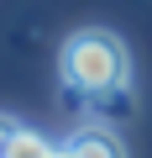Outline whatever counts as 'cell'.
<instances>
[{"mask_svg": "<svg viewBox=\"0 0 152 158\" xmlns=\"http://www.w3.org/2000/svg\"><path fill=\"white\" fill-rule=\"evenodd\" d=\"M6 158H58V148L42 137V132H32V127H21L16 137H11V148H6Z\"/></svg>", "mask_w": 152, "mask_h": 158, "instance_id": "3", "label": "cell"}, {"mask_svg": "<svg viewBox=\"0 0 152 158\" xmlns=\"http://www.w3.org/2000/svg\"><path fill=\"white\" fill-rule=\"evenodd\" d=\"M16 132H21V127H16L11 116H0V158H6V148H11V137H16Z\"/></svg>", "mask_w": 152, "mask_h": 158, "instance_id": "4", "label": "cell"}, {"mask_svg": "<svg viewBox=\"0 0 152 158\" xmlns=\"http://www.w3.org/2000/svg\"><path fill=\"white\" fill-rule=\"evenodd\" d=\"M63 148H68L73 158H126V142H121L110 127H79Z\"/></svg>", "mask_w": 152, "mask_h": 158, "instance_id": "2", "label": "cell"}, {"mask_svg": "<svg viewBox=\"0 0 152 158\" xmlns=\"http://www.w3.org/2000/svg\"><path fill=\"white\" fill-rule=\"evenodd\" d=\"M58 158H73V153H68V148H58Z\"/></svg>", "mask_w": 152, "mask_h": 158, "instance_id": "5", "label": "cell"}, {"mask_svg": "<svg viewBox=\"0 0 152 158\" xmlns=\"http://www.w3.org/2000/svg\"><path fill=\"white\" fill-rule=\"evenodd\" d=\"M58 69H63V85L73 95H89L105 100V95H121L126 90V79H131V58H126V42L105 27H84V32H73L58 53Z\"/></svg>", "mask_w": 152, "mask_h": 158, "instance_id": "1", "label": "cell"}]
</instances>
